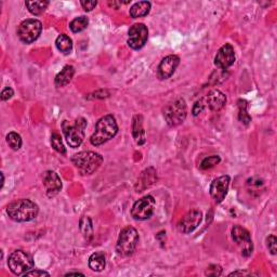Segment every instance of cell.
I'll list each match as a JSON object with an SVG mask.
<instances>
[{
  "mask_svg": "<svg viewBox=\"0 0 277 277\" xmlns=\"http://www.w3.org/2000/svg\"><path fill=\"white\" fill-rule=\"evenodd\" d=\"M8 216L16 222H28L34 220L39 212V207L30 199H17L9 204Z\"/></svg>",
  "mask_w": 277,
  "mask_h": 277,
  "instance_id": "obj_1",
  "label": "cell"
},
{
  "mask_svg": "<svg viewBox=\"0 0 277 277\" xmlns=\"http://www.w3.org/2000/svg\"><path fill=\"white\" fill-rule=\"evenodd\" d=\"M118 132V126L113 115H105L99 119L95 130L90 138V142L94 146H100L113 139Z\"/></svg>",
  "mask_w": 277,
  "mask_h": 277,
  "instance_id": "obj_2",
  "label": "cell"
},
{
  "mask_svg": "<svg viewBox=\"0 0 277 277\" xmlns=\"http://www.w3.org/2000/svg\"><path fill=\"white\" fill-rule=\"evenodd\" d=\"M72 163L78 169L80 175L90 176L100 168L103 163V157L99 153L91 151L80 152L72 157Z\"/></svg>",
  "mask_w": 277,
  "mask_h": 277,
  "instance_id": "obj_3",
  "label": "cell"
},
{
  "mask_svg": "<svg viewBox=\"0 0 277 277\" xmlns=\"http://www.w3.org/2000/svg\"><path fill=\"white\" fill-rule=\"evenodd\" d=\"M225 103H227V96L223 92L220 90H211L207 95L195 103L192 113L194 116H198L206 108L212 112H219L225 106Z\"/></svg>",
  "mask_w": 277,
  "mask_h": 277,
  "instance_id": "obj_4",
  "label": "cell"
},
{
  "mask_svg": "<svg viewBox=\"0 0 277 277\" xmlns=\"http://www.w3.org/2000/svg\"><path fill=\"white\" fill-rule=\"evenodd\" d=\"M62 128L69 146L73 147V149L79 147L83 142V139H85L87 120L85 118L79 117L78 119H76L74 125H70L68 121L64 120Z\"/></svg>",
  "mask_w": 277,
  "mask_h": 277,
  "instance_id": "obj_5",
  "label": "cell"
},
{
  "mask_svg": "<svg viewBox=\"0 0 277 277\" xmlns=\"http://www.w3.org/2000/svg\"><path fill=\"white\" fill-rule=\"evenodd\" d=\"M138 243V231L132 227H126L120 232L117 244H116V251L121 257L131 256L134 253L135 248H137Z\"/></svg>",
  "mask_w": 277,
  "mask_h": 277,
  "instance_id": "obj_6",
  "label": "cell"
},
{
  "mask_svg": "<svg viewBox=\"0 0 277 277\" xmlns=\"http://www.w3.org/2000/svg\"><path fill=\"white\" fill-rule=\"evenodd\" d=\"M188 115V106L184 99L180 98L167 105L164 109V117L169 127L181 125Z\"/></svg>",
  "mask_w": 277,
  "mask_h": 277,
  "instance_id": "obj_7",
  "label": "cell"
},
{
  "mask_svg": "<svg viewBox=\"0 0 277 277\" xmlns=\"http://www.w3.org/2000/svg\"><path fill=\"white\" fill-rule=\"evenodd\" d=\"M8 264L10 270L16 275H24L35 267L33 257L23 250L13 251L9 257Z\"/></svg>",
  "mask_w": 277,
  "mask_h": 277,
  "instance_id": "obj_8",
  "label": "cell"
},
{
  "mask_svg": "<svg viewBox=\"0 0 277 277\" xmlns=\"http://www.w3.org/2000/svg\"><path fill=\"white\" fill-rule=\"evenodd\" d=\"M41 31V22L35 20V18H28V20L22 22L20 26H18L17 36L22 42L29 44L33 43L39 38Z\"/></svg>",
  "mask_w": 277,
  "mask_h": 277,
  "instance_id": "obj_9",
  "label": "cell"
},
{
  "mask_svg": "<svg viewBox=\"0 0 277 277\" xmlns=\"http://www.w3.org/2000/svg\"><path fill=\"white\" fill-rule=\"evenodd\" d=\"M155 199L151 195H146L134 203L131 209V216L135 220H147L155 210Z\"/></svg>",
  "mask_w": 277,
  "mask_h": 277,
  "instance_id": "obj_10",
  "label": "cell"
},
{
  "mask_svg": "<svg viewBox=\"0 0 277 277\" xmlns=\"http://www.w3.org/2000/svg\"><path fill=\"white\" fill-rule=\"evenodd\" d=\"M232 238H233L237 246L240 247L241 253L244 257H249L253 254V241H251L250 233L246 229L241 227V225H235L232 229Z\"/></svg>",
  "mask_w": 277,
  "mask_h": 277,
  "instance_id": "obj_11",
  "label": "cell"
},
{
  "mask_svg": "<svg viewBox=\"0 0 277 277\" xmlns=\"http://www.w3.org/2000/svg\"><path fill=\"white\" fill-rule=\"evenodd\" d=\"M128 46L133 50L142 49L149 38V30L144 24H134L128 33Z\"/></svg>",
  "mask_w": 277,
  "mask_h": 277,
  "instance_id": "obj_12",
  "label": "cell"
},
{
  "mask_svg": "<svg viewBox=\"0 0 277 277\" xmlns=\"http://www.w3.org/2000/svg\"><path fill=\"white\" fill-rule=\"evenodd\" d=\"M203 220V214L202 211L197 209L191 210L186 214L180 222L178 223V229L182 233L189 234L191 232L194 231Z\"/></svg>",
  "mask_w": 277,
  "mask_h": 277,
  "instance_id": "obj_13",
  "label": "cell"
},
{
  "mask_svg": "<svg viewBox=\"0 0 277 277\" xmlns=\"http://www.w3.org/2000/svg\"><path fill=\"white\" fill-rule=\"evenodd\" d=\"M235 62V52L232 44L225 43L217 52L215 57V65L220 69H228Z\"/></svg>",
  "mask_w": 277,
  "mask_h": 277,
  "instance_id": "obj_14",
  "label": "cell"
},
{
  "mask_svg": "<svg viewBox=\"0 0 277 277\" xmlns=\"http://www.w3.org/2000/svg\"><path fill=\"white\" fill-rule=\"evenodd\" d=\"M230 185V177L229 176H221L210 184V195L215 199L217 203H221L227 196V193Z\"/></svg>",
  "mask_w": 277,
  "mask_h": 277,
  "instance_id": "obj_15",
  "label": "cell"
},
{
  "mask_svg": "<svg viewBox=\"0 0 277 277\" xmlns=\"http://www.w3.org/2000/svg\"><path fill=\"white\" fill-rule=\"evenodd\" d=\"M43 185L49 197L56 196L62 190L61 178L55 171H46L43 173Z\"/></svg>",
  "mask_w": 277,
  "mask_h": 277,
  "instance_id": "obj_16",
  "label": "cell"
},
{
  "mask_svg": "<svg viewBox=\"0 0 277 277\" xmlns=\"http://www.w3.org/2000/svg\"><path fill=\"white\" fill-rule=\"evenodd\" d=\"M180 64V57L177 55H168L160 62L157 75L160 79H168L175 74Z\"/></svg>",
  "mask_w": 277,
  "mask_h": 277,
  "instance_id": "obj_17",
  "label": "cell"
},
{
  "mask_svg": "<svg viewBox=\"0 0 277 277\" xmlns=\"http://www.w3.org/2000/svg\"><path fill=\"white\" fill-rule=\"evenodd\" d=\"M132 135L138 145L145 143V130L143 128V117L141 115H135L132 121Z\"/></svg>",
  "mask_w": 277,
  "mask_h": 277,
  "instance_id": "obj_18",
  "label": "cell"
},
{
  "mask_svg": "<svg viewBox=\"0 0 277 277\" xmlns=\"http://www.w3.org/2000/svg\"><path fill=\"white\" fill-rule=\"evenodd\" d=\"M156 180H157V176H156L155 169L147 168L142 172V175H141L140 179L138 180L135 190H137V192H142L146 188H150L152 184L155 183Z\"/></svg>",
  "mask_w": 277,
  "mask_h": 277,
  "instance_id": "obj_19",
  "label": "cell"
},
{
  "mask_svg": "<svg viewBox=\"0 0 277 277\" xmlns=\"http://www.w3.org/2000/svg\"><path fill=\"white\" fill-rule=\"evenodd\" d=\"M75 75V68L72 65H66L61 72L55 77V86L57 88H62L67 86L72 81L73 77Z\"/></svg>",
  "mask_w": 277,
  "mask_h": 277,
  "instance_id": "obj_20",
  "label": "cell"
},
{
  "mask_svg": "<svg viewBox=\"0 0 277 277\" xmlns=\"http://www.w3.org/2000/svg\"><path fill=\"white\" fill-rule=\"evenodd\" d=\"M89 267L95 272H101L106 267V257L102 251H96L89 258Z\"/></svg>",
  "mask_w": 277,
  "mask_h": 277,
  "instance_id": "obj_21",
  "label": "cell"
},
{
  "mask_svg": "<svg viewBox=\"0 0 277 277\" xmlns=\"http://www.w3.org/2000/svg\"><path fill=\"white\" fill-rule=\"evenodd\" d=\"M151 11V2L149 1H140L133 4L130 9V16L132 18L143 17L150 13Z\"/></svg>",
  "mask_w": 277,
  "mask_h": 277,
  "instance_id": "obj_22",
  "label": "cell"
},
{
  "mask_svg": "<svg viewBox=\"0 0 277 277\" xmlns=\"http://www.w3.org/2000/svg\"><path fill=\"white\" fill-rule=\"evenodd\" d=\"M55 44L57 50L61 51L63 54H69L73 50V41L67 35H60L56 38Z\"/></svg>",
  "mask_w": 277,
  "mask_h": 277,
  "instance_id": "obj_23",
  "label": "cell"
},
{
  "mask_svg": "<svg viewBox=\"0 0 277 277\" xmlns=\"http://www.w3.org/2000/svg\"><path fill=\"white\" fill-rule=\"evenodd\" d=\"M49 1H26V7L28 11L33 15H40L42 14L46 9L48 8Z\"/></svg>",
  "mask_w": 277,
  "mask_h": 277,
  "instance_id": "obj_24",
  "label": "cell"
},
{
  "mask_svg": "<svg viewBox=\"0 0 277 277\" xmlns=\"http://www.w3.org/2000/svg\"><path fill=\"white\" fill-rule=\"evenodd\" d=\"M89 25V20L88 17L86 16H79L76 17L75 20H73L69 24V28L73 33L77 34V33H81V31L85 30Z\"/></svg>",
  "mask_w": 277,
  "mask_h": 277,
  "instance_id": "obj_25",
  "label": "cell"
},
{
  "mask_svg": "<svg viewBox=\"0 0 277 277\" xmlns=\"http://www.w3.org/2000/svg\"><path fill=\"white\" fill-rule=\"evenodd\" d=\"M237 106H238V119H240V121L243 122L244 125L247 126L251 121V117L247 111V107H248L247 102L245 100H240L237 102Z\"/></svg>",
  "mask_w": 277,
  "mask_h": 277,
  "instance_id": "obj_26",
  "label": "cell"
},
{
  "mask_svg": "<svg viewBox=\"0 0 277 277\" xmlns=\"http://www.w3.org/2000/svg\"><path fill=\"white\" fill-rule=\"evenodd\" d=\"M80 230L87 241L91 240L93 237V227H92L91 219L89 217H82L80 220Z\"/></svg>",
  "mask_w": 277,
  "mask_h": 277,
  "instance_id": "obj_27",
  "label": "cell"
},
{
  "mask_svg": "<svg viewBox=\"0 0 277 277\" xmlns=\"http://www.w3.org/2000/svg\"><path fill=\"white\" fill-rule=\"evenodd\" d=\"M7 142H8V144H9L11 149L14 150V151L20 150L22 147V144H23L22 137L16 132H10L7 135Z\"/></svg>",
  "mask_w": 277,
  "mask_h": 277,
  "instance_id": "obj_28",
  "label": "cell"
},
{
  "mask_svg": "<svg viewBox=\"0 0 277 277\" xmlns=\"http://www.w3.org/2000/svg\"><path fill=\"white\" fill-rule=\"evenodd\" d=\"M51 144H52V147L56 152H59V153L63 154V155H65L66 149L63 144V141H62V138L60 134H57V133L52 134V137H51Z\"/></svg>",
  "mask_w": 277,
  "mask_h": 277,
  "instance_id": "obj_29",
  "label": "cell"
},
{
  "mask_svg": "<svg viewBox=\"0 0 277 277\" xmlns=\"http://www.w3.org/2000/svg\"><path fill=\"white\" fill-rule=\"evenodd\" d=\"M220 162H221V158L218 155H212L209 157H206L201 164V169H203V170L210 169V168H212V167L218 165Z\"/></svg>",
  "mask_w": 277,
  "mask_h": 277,
  "instance_id": "obj_30",
  "label": "cell"
},
{
  "mask_svg": "<svg viewBox=\"0 0 277 277\" xmlns=\"http://www.w3.org/2000/svg\"><path fill=\"white\" fill-rule=\"evenodd\" d=\"M222 273V268L218 264H210V266L206 270L205 274L208 276H220Z\"/></svg>",
  "mask_w": 277,
  "mask_h": 277,
  "instance_id": "obj_31",
  "label": "cell"
},
{
  "mask_svg": "<svg viewBox=\"0 0 277 277\" xmlns=\"http://www.w3.org/2000/svg\"><path fill=\"white\" fill-rule=\"evenodd\" d=\"M276 245H277V240L274 235H270L269 237H267V247L272 255H276V251H277Z\"/></svg>",
  "mask_w": 277,
  "mask_h": 277,
  "instance_id": "obj_32",
  "label": "cell"
},
{
  "mask_svg": "<svg viewBox=\"0 0 277 277\" xmlns=\"http://www.w3.org/2000/svg\"><path fill=\"white\" fill-rule=\"evenodd\" d=\"M13 95H14L13 89L10 88V87L4 88V89L2 90V92H1V101H8V100H10Z\"/></svg>",
  "mask_w": 277,
  "mask_h": 277,
  "instance_id": "obj_33",
  "label": "cell"
},
{
  "mask_svg": "<svg viewBox=\"0 0 277 277\" xmlns=\"http://www.w3.org/2000/svg\"><path fill=\"white\" fill-rule=\"evenodd\" d=\"M24 276H50V274L48 272H46V271H42V270H30L28 271L27 273H25Z\"/></svg>",
  "mask_w": 277,
  "mask_h": 277,
  "instance_id": "obj_34",
  "label": "cell"
},
{
  "mask_svg": "<svg viewBox=\"0 0 277 277\" xmlns=\"http://www.w3.org/2000/svg\"><path fill=\"white\" fill-rule=\"evenodd\" d=\"M80 4L82 5L83 10L87 11V12H90L96 7L98 1H80Z\"/></svg>",
  "mask_w": 277,
  "mask_h": 277,
  "instance_id": "obj_35",
  "label": "cell"
},
{
  "mask_svg": "<svg viewBox=\"0 0 277 277\" xmlns=\"http://www.w3.org/2000/svg\"><path fill=\"white\" fill-rule=\"evenodd\" d=\"M236 275H249V273L245 272V271H236V272L230 274V276H236Z\"/></svg>",
  "mask_w": 277,
  "mask_h": 277,
  "instance_id": "obj_36",
  "label": "cell"
},
{
  "mask_svg": "<svg viewBox=\"0 0 277 277\" xmlns=\"http://www.w3.org/2000/svg\"><path fill=\"white\" fill-rule=\"evenodd\" d=\"M72 275H83V274L80 272H69L66 274V276H72Z\"/></svg>",
  "mask_w": 277,
  "mask_h": 277,
  "instance_id": "obj_37",
  "label": "cell"
},
{
  "mask_svg": "<svg viewBox=\"0 0 277 277\" xmlns=\"http://www.w3.org/2000/svg\"><path fill=\"white\" fill-rule=\"evenodd\" d=\"M3 183H4V177H3V172H1V185H0V189L3 188Z\"/></svg>",
  "mask_w": 277,
  "mask_h": 277,
  "instance_id": "obj_38",
  "label": "cell"
}]
</instances>
